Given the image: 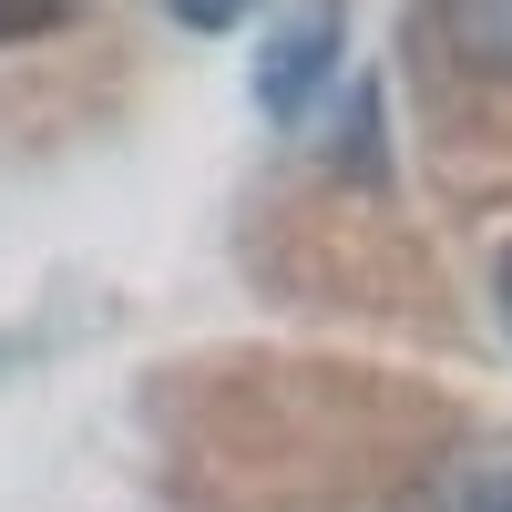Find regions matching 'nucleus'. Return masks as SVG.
Instances as JSON below:
<instances>
[{
	"mask_svg": "<svg viewBox=\"0 0 512 512\" xmlns=\"http://www.w3.org/2000/svg\"><path fill=\"white\" fill-rule=\"evenodd\" d=\"M338 0H308V11H297L277 41H267V62H256V103H267L277 123H297L318 93H328V72H338Z\"/></svg>",
	"mask_w": 512,
	"mask_h": 512,
	"instance_id": "1",
	"label": "nucleus"
},
{
	"mask_svg": "<svg viewBox=\"0 0 512 512\" xmlns=\"http://www.w3.org/2000/svg\"><path fill=\"white\" fill-rule=\"evenodd\" d=\"M441 31H451V52L472 72L512 82V0H441Z\"/></svg>",
	"mask_w": 512,
	"mask_h": 512,
	"instance_id": "2",
	"label": "nucleus"
},
{
	"mask_svg": "<svg viewBox=\"0 0 512 512\" xmlns=\"http://www.w3.org/2000/svg\"><path fill=\"white\" fill-rule=\"evenodd\" d=\"M185 31H226V21H246V0H164Z\"/></svg>",
	"mask_w": 512,
	"mask_h": 512,
	"instance_id": "3",
	"label": "nucleus"
},
{
	"mask_svg": "<svg viewBox=\"0 0 512 512\" xmlns=\"http://www.w3.org/2000/svg\"><path fill=\"white\" fill-rule=\"evenodd\" d=\"M461 512H512V472H482L472 492H461Z\"/></svg>",
	"mask_w": 512,
	"mask_h": 512,
	"instance_id": "4",
	"label": "nucleus"
},
{
	"mask_svg": "<svg viewBox=\"0 0 512 512\" xmlns=\"http://www.w3.org/2000/svg\"><path fill=\"white\" fill-rule=\"evenodd\" d=\"M41 21H52V0H0V41H11V31H41Z\"/></svg>",
	"mask_w": 512,
	"mask_h": 512,
	"instance_id": "5",
	"label": "nucleus"
},
{
	"mask_svg": "<svg viewBox=\"0 0 512 512\" xmlns=\"http://www.w3.org/2000/svg\"><path fill=\"white\" fill-rule=\"evenodd\" d=\"M492 287H502V318H512V246H502V267H492Z\"/></svg>",
	"mask_w": 512,
	"mask_h": 512,
	"instance_id": "6",
	"label": "nucleus"
}]
</instances>
